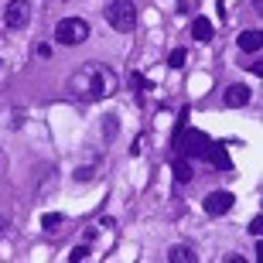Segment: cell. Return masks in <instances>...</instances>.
Wrapping results in <instances>:
<instances>
[{
	"label": "cell",
	"instance_id": "cell-13",
	"mask_svg": "<svg viewBox=\"0 0 263 263\" xmlns=\"http://www.w3.org/2000/svg\"><path fill=\"white\" fill-rule=\"evenodd\" d=\"M185 59H188V51L185 48H175L171 55H167V65H171V68H181V65H185Z\"/></svg>",
	"mask_w": 263,
	"mask_h": 263
},
{
	"label": "cell",
	"instance_id": "cell-10",
	"mask_svg": "<svg viewBox=\"0 0 263 263\" xmlns=\"http://www.w3.org/2000/svg\"><path fill=\"white\" fill-rule=\"evenodd\" d=\"M212 34H215V31H212V21H209V17H195V21H192V38H195V41L205 45V41H212Z\"/></svg>",
	"mask_w": 263,
	"mask_h": 263
},
{
	"label": "cell",
	"instance_id": "cell-8",
	"mask_svg": "<svg viewBox=\"0 0 263 263\" xmlns=\"http://www.w3.org/2000/svg\"><path fill=\"white\" fill-rule=\"evenodd\" d=\"M236 45H239V51H243V55H256V51L263 48V31H253V28L243 31Z\"/></svg>",
	"mask_w": 263,
	"mask_h": 263
},
{
	"label": "cell",
	"instance_id": "cell-14",
	"mask_svg": "<svg viewBox=\"0 0 263 263\" xmlns=\"http://www.w3.org/2000/svg\"><path fill=\"white\" fill-rule=\"evenodd\" d=\"M41 226H45V229H59V226H62V215H59V212L41 215Z\"/></svg>",
	"mask_w": 263,
	"mask_h": 263
},
{
	"label": "cell",
	"instance_id": "cell-17",
	"mask_svg": "<svg viewBox=\"0 0 263 263\" xmlns=\"http://www.w3.org/2000/svg\"><path fill=\"white\" fill-rule=\"evenodd\" d=\"M72 260H89V246H86V243L76 246V250H72Z\"/></svg>",
	"mask_w": 263,
	"mask_h": 263
},
{
	"label": "cell",
	"instance_id": "cell-19",
	"mask_svg": "<svg viewBox=\"0 0 263 263\" xmlns=\"http://www.w3.org/2000/svg\"><path fill=\"white\" fill-rule=\"evenodd\" d=\"M38 59H51V45H38Z\"/></svg>",
	"mask_w": 263,
	"mask_h": 263
},
{
	"label": "cell",
	"instance_id": "cell-1",
	"mask_svg": "<svg viewBox=\"0 0 263 263\" xmlns=\"http://www.w3.org/2000/svg\"><path fill=\"white\" fill-rule=\"evenodd\" d=\"M68 89H72V96L86 99V103H96V99H109L113 92L120 89V79L117 72L103 62H86V65H79L68 79Z\"/></svg>",
	"mask_w": 263,
	"mask_h": 263
},
{
	"label": "cell",
	"instance_id": "cell-16",
	"mask_svg": "<svg viewBox=\"0 0 263 263\" xmlns=\"http://www.w3.org/2000/svg\"><path fill=\"white\" fill-rule=\"evenodd\" d=\"M250 236H263V215H256L253 222H250Z\"/></svg>",
	"mask_w": 263,
	"mask_h": 263
},
{
	"label": "cell",
	"instance_id": "cell-15",
	"mask_svg": "<svg viewBox=\"0 0 263 263\" xmlns=\"http://www.w3.org/2000/svg\"><path fill=\"white\" fill-rule=\"evenodd\" d=\"M130 82H134V89H137V92H144V89H147V79L140 76V72H134V76H130Z\"/></svg>",
	"mask_w": 263,
	"mask_h": 263
},
{
	"label": "cell",
	"instance_id": "cell-3",
	"mask_svg": "<svg viewBox=\"0 0 263 263\" xmlns=\"http://www.w3.org/2000/svg\"><path fill=\"white\" fill-rule=\"evenodd\" d=\"M89 38V24L82 17H65L55 24V45H65V48H76Z\"/></svg>",
	"mask_w": 263,
	"mask_h": 263
},
{
	"label": "cell",
	"instance_id": "cell-11",
	"mask_svg": "<svg viewBox=\"0 0 263 263\" xmlns=\"http://www.w3.org/2000/svg\"><path fill=\"white\" fill-rule=\"evenodd\" d=\"M167 260H171V263H195L198 256L192 253V246L178 243V246H171V250H167Z\"/></svg>",
	"mask_w": 263,
	"mask_h": 263
},
{
	"label": "cell",
	"instance_id": "cell-12",
	"mask_svg": "<svg viewBox=\"0 0 263 263\" xmlns=\"http://www.w3.org/2000/svg\"><path fill=\"white\" fill-rule=\"evenodd\" d=\"M175 178L178 181H192V164H188V157L175 161Z\"/></svg>",
	"mask_w": 263,
	"mask_h": 263
},
{
	"label": "cell",
	"instance_id": "cell-20",
	"mask_svg": "<svg viewBox=\"0 0 263 263\" xmlns=\"http://www.w3.org/2000/svg\"><path fill=\"white\" fill-rule=\"evenodd\" d=\"M253 4H256V10H263V0H253Z\"/></svg>",
	"mask_w": 263,
	"mask_h": 263
},
{
	"label": "cell",
	"instance_id": "cell-2",
	"mask_svg": "<svg viewBox=\"0 0 263 263\" xmlns=\"http://www.w3.org/2000/svg\"><path fill=\"white\" fill-rule=\"evenodd\" d=\"M103 14H106V24L113 31H120V34H127V31L137 28V7H134V0H109L106 7H103Z\"/></svg>",
	"mask_w": 263,
	"mask_h": 263
},
{
	"label": "cell",
	"instance_id": "cell-21",
	"mask_svg": "<svg viewBox=\"0 0 263 263\" xmlns=\"http://www.w3.org/2000/svg\"><path fill=\"white\" fill-rule=\"evenodd\" d=\"M0 229H7V222H4V219H0Z\"/></svg>",
	"mask_w": 263,
	"mask_h": 263
},
{
	"label": "cell",
	"instance_id": "cell-7",
	"mask_svg": "<svg viewBox=\"0 0 263 263\" xmlns=\"http://www.w3.org/2000/svg\"><path fill=\"white\" fill-rule=\"evenodd\" d=\"M222 99H226L229 109H239V106H246V103L253 99V92H250V86H243V82H233V86H226Z\"/></svg>",
	"mask_w": 263,
	"mask_h": 263
},
{
	"label": "cell",
	"instance_id": "cell-6",
	"mask_svg": "<svg viewBox=\"0 0 263 263\" xmlns=\"http://www.w3.org/2000/svg\"><path fill=\"white\" fill-rule=\"evenodd\" d=\"M202 209H205V215H226L229 209H233V192H212V195H205L202 198Z\"/></svg>",
	"mask_w": 263,
	"mask_h": 263
},
{
	"label": "cell",
	"instance_id": "cell-18",
	"mask_svg": "<svg viewBox=\"0 0 263 263\" xmlns=\"http://www.w3.org/2000/svg\"><path fill=\"white\" fill-rule=\"evenodd\" d=\"M92 175H96L92 167H79V171H76V178H79V181H89V178H92Z\"/></svg>",
	"mask_w": 263,
	"mask_h": 263
},
{
	"label": "cell",
	"instance_id": "cell-4",
	"mask_svg": "<svg viewBox=\"0 0 263 263\" xmlns=\"http://www.w3.org/2000/svg\"><path fill=\"white\" fill-rule=\"evenodd\" d=\"M4 24L10 31H21L31 24V4L28 0H10L7 7H4Z\"/></svg>",
	"mask_w": 263,
	"mask_h": 263
},
{
	"label": "cell",
	"instance_id": "cell-9",
	"mask_svg": "<svg viewBox=\"0 0 263 263\" xmlns=\"http://www.w3.org/2000/svg\"><path fill=\"white\" fill-rule=\"evenodd\" d=\"M226 147H229V140L226 144H209V151H205V161H212L219 171H229V154H226Z\"/></svg>",
	"mask_w": 263,
	"mask_h": 263
},
{
	"label": "cell",
	"instance_id": "cell-5",
	"mask_svg": "<svg viewBox=\"0 0 263 263\" xmlns=\"http://www.w3.org/2000/svg\"><path fill=\"white\" fill-rule=\"evenodd\" d=\"M209 144H212V140H209L202 130H185V134H181V154H185L188 161H192V157H205Z\"/></svg>",
	"mask_w": 263,
	"mask_h": 263
}]
</instances>
